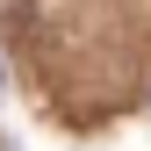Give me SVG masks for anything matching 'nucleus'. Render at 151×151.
I'll list each match as a JSON object with an SVG mask.
<instances>
[]
</instances>
